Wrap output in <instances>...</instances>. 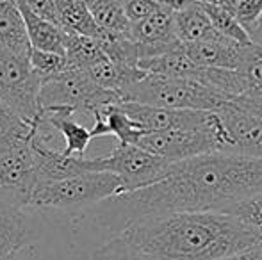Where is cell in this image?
<instances>
[{
    "label": "cell",
    "mask_w": 262,
    "mask_h": 260,
    "mask_svg": "<svg viewBox=\"0 0 262 260\" xmlns=\"http://www.w3.org/2000/svg\"><path fill=\"white\" fill-rule=\"evenodd\" d=\"M262 191V159L207 153L177 162L164 180L130 193H120L68 219L70 243L88 230L111 239L136 223L175 212H230ZM109 239V241H111Z\"/></svg>",
    "instance_id": "cell-1"
},
{
    "label": "cell",
    "mask_w": 262,
    "mask_h": 260,
    "mask_svg": "<svg viewBox=\"0 0 262 260\" xmlns=\"http://www.w3.org/2000/svg\"><path fill=\"white\" fill-rule=\"evenodd\" d=\"M154 260H221L262 244V233L230 212H175L120 233Z\"/></svg>",
    "instance_id": "cell-2"
},
{
    "label": "cell",
    "mask_w": 262,
    "mask_h": 260,
    "mask_svg": "<svg viewBox=\"0 0 262 260\" xmlns=\"http://www.w3.org/2000/svg\"><path fill=\"white\" fill-rule=\"evenodd\" d=\"M121 98L123 102H138L184 111H216L223 104L234 100V97L228 93L200 80L166 77L157 73H146L145 79L121 93Z\"/></svg>",
    "instance_id": "cell-3"
},
{
    "label": "cell",
    "mask_w": 262,
    "mask_h": 260,
    "mask_svg": "<svg viewBox=\"0 0 262 260\" xmlns=\"http://www.w3.org/2000/svg\"><path fill=\"white\" fill-rule=\"evenodd\" d=\"M121 193V180L109 171H86L59 182L39 184L29 207L34 210L77 216Z\"/></svg>",
    "instance_id": "cell-4"
},
{
    "label": "cell",
    "mask_w": 262,
    "mask_h": 260,
    "mask_svg": "<svg viewBox=\"0 0 262 260\" xmlns=\"http://www.w3.org/2000/svg\"><path fill=\"white\" fill-rule=\"evenodd\" d=\"M88 171H109L121 180V193L138 191L164 180L173 173L177 162L157 157L138 145L118 143L105 157L84 159Z\"/></svg>",
    "instance_id": "cell-5"
},
{
    "label": "cell",
    "mask_w": 262,
    "mask_h": 260,
    "mask_svg": "<svg viewBox=\"0 0 262 260\" xmlns=\"http://www.w3.org/2000/svg\"><path fill=\"white\" fill-rule=\"evenodd\" d=\"M123 98L116 91L97 86L84 69L66 66L62 72L41 80L39 104L45 107H72L75 112L93 116L111 104H121Z\"/></svg>",
    "instance_id": "cell-6"
},
{
    "label": "cell",
    "mask_w": 262,
    "mask_h": 260,
    "mask_svg": "<svg viewBox=\"0 0 262 260\" xmlns=\"http://www.w3.org/2000/svg\"><path fill=\"white\" fill-rule=\"evenodd\" d=\"M41 79L31 66V57L0 49V100L29 125L41 114Z\"/></svg>",
    "instance_id": "cell-7"
},
{
    "label": "cell",
    "mask_w": 262,
    "mask_h": 260,
    "mask_svg": "<svg viewBox=\"0 0 262 260\" xmlns=\"http://www.w3.org/2000/svg\"><path fill=\"white\" fill-rule=\"evenodd\" d=\"M38 171L29 139H11L0 145V196L29 207L38 187Z\"/></svg>",
    "instance_id": "cell-8"
},
{
    "label": "cell",
    "mask_w": 262,
    "mask_h": 260,
    "mask_svg": "<svg viewBox=\"0 0 262 260\" xmlns=\"http://www.w3.org/2000/svg\"><path fill=\"white\" fill-rule=\"evenodd\" d=\"M214 112L217 114V152L262 159V118L241 109L234 100Z\"/></svg>",
    "instance_id": "cell-9"
},
{
    "label": "cell",
    "mask_w": 262,
    "mask_h": 260,
    "mask_svg": "<svg viewBox=\"0 0 262 260\" xmlns=\"http://www.w3.org/2000/svg\"><path fill=\"white\" fill-rule=\"evenodd\" d=\"M138 146L169 162H182V160L217 152L212 134L205 130L145 132L139 137Z\"/></svg>",
    "instance_id": "cell-10"
},
{
    "label": "cell",
    "mask_w": 262,
    "mask_h": 260,
    "mask_svg": "<svg viewBox=\"0 0 262 260\" xmlns=\"http://www.w3.org/2000/svg\"><path fill=\"white\" fill-rule=\"evenodd\" d=\"M27 208L0 196V257L18 255L41 237V221Z\"/></svg>",
    "instance_id": "cell-11"
},
{
    "label": "cell",
    "mask_w": 262,
    "mask_h": 260,
    "mask_svg": "<svg viewBox=\"0 0 262 260\" xmlns=\"http://www.w3.org/2000/svg\"><path fill=\"white\" fill-rule=\"evenodd\" d=\"M243 45L245 43H237L223 36L221 32H216L207 39L184 45V50L189 56V59L202 68L237 69Z\"/></svg>",
    "instance_id": "cell-12"
},
{
    "label": "cell",
    "mask_w": 262,
    "mask_h": 260,
    "mask_svg": "<svg viewBox=\"0 0 262 260\" xmlns=\"http://www.w3.org/2000/svg\"><path fill=\"white\" fill-rule=\"evenodd\" d=\"M73 114H75V111L72 107H45L41 109L39 116L47 123H50L64 139V148H62L64 155L84 157L93 135H91V129L79 125L73 120Z\"/></svg>",
    "instance_id": "cell-13"
},
{
    "label": "cell",
    "mask_w": 262,
    "mask_h": 260,
    "mask_svg": "<svg viewBox=\"0 0 262 260\" xmlns=\"http://www.w3.org/2000/svg\"><path fill=\"white\" fill-rule=\"evenodd\" d=\"M93 118H95V125L91 129V135L93 137L116 135L118 143L138 145L139 137L145 134L143 127L125 112L121 104L105 105L100 111L95 112Z\"/></svg>",
    "instance_id": "cell-14"
},
{
    "label": "cell",
    "mask_w": 262,
    "mask_h": 260,
    "mask_svg": "<svg viewBox=\"0 0 262 260\" xmlns=\"http://www.w3.org/2000/svg\"><path fill=\"white\" fill-rule=\"evenodd\" d=\"M0 49L31 57V39L18 2H0Z\"/></svg>",
    "instance_id": "cell-15"
},
{
    "label": "cell",
    "mask_w": 262,
    "mask_h": 260,
    "mask_svg": "<svg viewBox=\"0 0 262 260\" xmlns=\"http://www.w3.org/2000/svg\"><path fill=\"white\" fill-rule=\"evenodd\" d=\"M88 75L91 77L97 86L104 87L109 91H116V93H125L128 87H132L134 84H138L141 79H145L146 73L145 69H141L139 66H125L118 64L114 61H111L109 57H102L98 63H95L91 68L84 69Z\"/></svg>",
    "instance_id": "cell-16"
},
{
    "label": "cell",
    "mask_w": 262,
    "mask_h": 260,
    "mask_svg": "<svg viewBox=\"0 0 262 260\" xmlns=\"http://www.w3.org/2000/svg\"><path fill=\"white\" fill-rule=\"evenodd\" d=\"M16 2H18V6H20L21 14H24L25 25H27V34H29V39H31L32 49L66 56V50H64L66 31L64 29H62L61 25L36 16L32 11H29V7L25 6L21 0H16Z\"/></svg>",
    "instance_id": "cell-17"
},
{
    "label": "cell",
    "mask_w": 262,
    "mask_h": 260,
    "mask_svg": "<svg viewBox=\"0 0 262 260\" xmlns=\"http://www.w3.org/2000/svg\"><path fill=\"white\" fill-rule=\"evenodd\" d=\"M139 68L148 73H157V75H166V77H180V79H194V80H200V82H202V75H204V68L194 64L189 59V56L184 50V45L177 46L175 50H171L168 54H162L159 57L141 61Z\"/></svg>",
    "instance_id": "cell-18"
},
{
    "label": "cell",
    "mask_w": 262,
    "mask_h": 260,
    "mask_svg": "<svg viewBox=\"0 0 262 260\" xmlns=\"http://www.w3.org/2000/svg\"><path fill=\"white\" fill-rule=\"evenodd\" d=\"M216 32L217 31L214 29L212 21L202 7L200 0L194 6H191L189 9L175 13V34L179 41L184 43V45L207 39Z\"/></svg>",
    "instance_id": "cell-19"
},
{
    "label": "cell",
    "mask_w": 262,
    "mask_h": 260,
    "mask_svg": "<svg viewBox=\"0 0 262 260\" xmlns=\"http://www.w3.org/2000/svg\"><path fill=\"white\" fill-rule=\"evenodd\" d=\"M59 21L64 31L97 38L102 31L95 21L88 0H57Z\"/></svg>",
    "instance_id": "cell-20"
},
{
    "label": "cell",
    "mask_w": 262,
    "mask_h": 260,
    "mask_svg": "<svg viewBox=\"0 0 262 260\" xmlns=\"http://www.w3.org/2000/svg\"><path fill=\"white\" fill-rule=\"evenodd\" d=\"M100 45L102 52L111 61L125 66H139L141 56H139V45L134 41L130 34H118L102 29L95 38Z\"/></svg>",
    "instance_id": "cell-21"
},
{
    "label": "cell",
    "mask_w": 262,
    "mask_h": 260,
    "mask_svg": "<svg viewBox=\"0 0 262 260\" xmlns=\"http://www.w3.org/2000/svg\"><path fill=\"white\" fill-rule=\"evenodd\" d=\"M64 50H66V61L68 66L80 69L91 68L95 63L105 57V54L102 52L100 45L95 38L84 34H77V32L66 31L64 38Z\"/></svg>",
    "instance_id": "cell-22"
},
{
    "label": "cell",
    "mask_w": 262,
    "mask_h": 260,
    "mask_svg": "<svg viewBox=\"0 0 262 260\" xmlns=\"http://www.w3.org/2000/svg\"><path fill=\"white\" fill-rule=\"evenodd\" d=\"M88 6L100 29L118 34H130L132 23L121 0H88Z\"/></svg>",
    "instance_id": "cell-23"
},
{
    "label": "cell",
    "mask_w": 262,
    "mask_h": 260,
    "mask_svg": "<svg viewBox=\"0 0 262 260\" xmlns=\"http://www.w3.org/2000/svg\"><path fill=\"white\" fill-rule=\"evenodd\" d=\"M200 4L217 32H221L223 36H227V38L234 39L237 43H250L248 31L239 23V20L234 16V13L225 9L217 0H205V2Z\"/></svg>",
    "instance_id": "cell-24"
},
{
    "label": "cell",
    "mask_w": 262,
    "mask_h": 260,
    "mask_svg": "<svg viewBox=\"0 0 262 260\" xmlns=\"http://www.w3.org/2000/svg\"><path fill=\"white\" fill-rule=\"evenodd\" d=\"M237 72L246 79L250 89L262 91V46L260 45H255L252 41L243 45Z\"/></svg>",
    "instance_id": "cell-25"
},
{
    "label": "cell",
    "mask_w": 262,
    "mask_h": 260,
    "mask_svg": "<svg viewBox=\"0 0 262 260\" xmlns=\"http://www.w3.org/2000/svg\"><path fill=\"white\" fill-rule=\"evenodd\" d=\"M93 260H154L132 248L123 237H114L93 251Z\"/></svg>",
    "instance_id": "cell-26"
},
{
    "label": "cell",
    "mask_w": 262,
    "mask_h": 260,
    "mask_svg": "<svg viewBox=\"0 0 262 260\" xmlns=\"http://www.w3.org/2000/svg\"><path fill=\"white\" fill-rule=\"evenodd\" d=\"M32 127L20 120L2 100H0V145L11 139H31Z\"/></svg>",
    "instance_id": "cell-27"
},
{
    "label": "cell",
    "mask_w": 262,
    "mask_h": 260,
    "mask_svg": "<svg viewBox=\"0 0 262 260\" xmlns=\"http://www.w3.org/2000/svg\"><path fill=\"white\" fill-rule=\"evenodd\" d=\"M31 66L34 73L41 80L49 79V77L55 75V73L62 72L68 66L66 56L55 52H45V50L32 49L31 50Z\"/></svg>",
    "instance_id": "cell-28"
},
{
    "label": "cell",
    "mask_w": 262,
    "mask_h": 260,
    "mask_svg": "<svg viewBox=\"0 0 262 260\" xmlns=\"http://www.w3.org/2000/svg\"><path fill=\"white\" fill-rule=\"evenodd\" d=\"M230 214L239 216L243 221H246L262 233V191L235 205L230 210Z\"/></svg>",
    "instance_id": "cell-29"
},
{
    "label": "cell",
    "mask_w": 262,
    "mask_h": 260,
    "mask_svg": "<svg viewBox=\"0 0 262 260\" xmlns=\"http://www.w3.org/2000/svg\"><path fill=\"white\" fill-rule=\"evenodd\" d=\"M125 7V13H127L130 23H139L141 20L148 18L150 14H154L157 9H161V4L156 0H121Z\"/></svg>",
    "instance_id": "cell-30"
},
{
    "label": "cell",
    "mask_w": 262,
    "mask_h": 260,
    "mask_svg": "<svg viewBox=\"0 0 262 260\" xmlns=\"http://www.w3.org/2000/svg\"><path fill=\"white\" fill-rule=\"evenodd\" d=\"M234 14L239 20V23L248 31L262 16V0H241Z\"/></svg>",
    "instance_id": "cell-31"
},
{
    "label": "cell",
    "mask_w": 262,
    "mask_h": 260,
    "mask_svg": "<svg viewBox=\"0 0 262 260\" xmlns=\"http://www.w3.org/2000/svg\"><path fill=\"white\" fill-rule=\"evenodd\" d=\"M29 11L36 14V16L43 18L47 21L61 25L59 21V11H57V0H21Z\"/></svg>",
    "instance_id": "cell-32"
},
{
    "label": "cell",
    "mask_w": 262,
    "mask_h": 260,
    "mask_svg": "<svg viewBox=\"0 0 262 260\" xmlns=\"http://www.w3.org/2000/svg\"><path fill=\"white\" fill-rule=\"evenodd\" d=\"M234 102L245 111L262 118V91L260 89H250L248 93L234 98Z\"/></svg>",
    "instance_id": "cell-33"
},
{
    "label": "cell",
    "mask_w": 262,
    "mask_h": 260,
    "mask_svg": "<svg viewBox=\"0 0 262 260\" xmlns=\"http://www.w3.org/2000/svg\"><path fill=\"white\" fill-rule=\"evenodd\" d=\"M156 2H159L166 9L173 11V13H180V11H186L191 6H194L198 0H156Z\"/></svg>",
    "instance_id": "cell-34"
},
{
    "label": "cell",
    "mask_w": 262,
    "mask_h": 260,
    "mask_svg": "<svg viewBox=\"0 0 262 260\" xmlns=\"http://www.w3.org/2000/svg\"><path fill=\"white\" fill-rule=\"evenodd\" d=\"M221 260H262V244H257V246L248 248V250L241 251V253L230 255V257Z\"/></svg>",
    "instance_id": "cell-35"
},
{
    "label": "cell",
    "mask_w": 262,
    "mask_h": 260,
    "mask_svg": "<svg viewBox=\"0 0 262 260\" xmlns=\"http://www.w3.org/2000/svg\"><path fill=\"white\" fill-rule=\"evenodd\" d=\"M248 36H250V41L262 46V16L259 18V21L255 25H252L248 29Z\"/></svg>",
    "instance_id": "cell-36"
},
{
    "label": "cell",
    "mask_w": 262,
    "mask_h": 260,
    "mask_svg": "<svg viewBox=\"0 0 262 260\" xmlns=\"http://www.w3.org/2000/svg\"><path fill=\"white\" fill-rule=\"evenodd\" d=\"M217 2H220L225 9L230 11V13H235V9H237V6H239V2H241V0H217ZM234 16H235V14H234Z\"/></svg>",
    "instance_id": "cell-37"
},
{
    "label": "cell",
    "mask_w": 262,
    "mask_h": 260,
    "mask_svg": "<svg viewBox=\"0 0 262 260\" xmlns=\"http://www.w3.org/2000/svg\"><path fill=\"white\" fill-rule=\"evenodd\" d=\"M0 260H18V255H7V257H0Z\"/></svg>",
    "instance_id": "cell-38"
},
{
    "label": "cell",
    "mask_w": 262,
    "mask_h": 260,
    "mask_svg": "<svg viewBox=\"0 0 262 260\" xmlns=\"http://www.w3.org/2000/svg\"><path fill=\"white\" fill-rule=\"evenodd\" d=\"M0 2H16V0H0Z\"/></svg>",
    "instance_id": "cell-39"
},
{
    "label": "cell",
    "mask_w": 262,
    "mask_h": 260,
    "mask_svg": "<svg viewBox=\"0 0 262 260\" xmlns=\"http://www.w3.org/2000/svg\"><path fill=\"white\" fill-rule=\"evenodd\" d=\"M200 2H205V0H200Z\"/></svg>",
    "instance_id": "cell-40"
}]
</instances>
